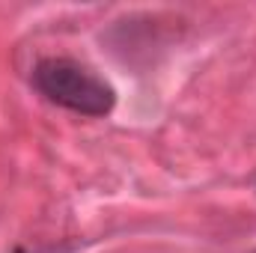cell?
I'll list each match as a JSON object with an SVG mask.
<instances>
[{"label": "cell", "instance_id": "2", "mask_svg": "<svg viewBox=\"0 0 256 253\" xmlns=\"http://www.w3.org/2000/svg\"><path fill=\"white\" fill-rule=\"evenodd\" d=\"M254 253H256V250H254Z\"/></svg>", "mask_w": 256, "mask_h": 253}, {"label": "cell", "instance_id": "1", "mask_svg": "<svg viewBox=\"0 0 256 253\" xmlns=\"http://www.w3.org/2000/svg\"><path fill=\"white\" fill-rule=\"evenodd\" d=\"M33 86L51 102L80 116H108L116 104V90L92 68L68 57H45L33 66Z\"/></svg>", "mask_w": 256, "mask_h": 253}]
</instances>
